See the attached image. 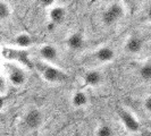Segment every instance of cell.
Wrapping results in <instances>:
<instances>
[{
    "label": "cell",
    "instance_id": "8",
    "mask_svg": "<svg viewBox=\"0 0 151 136\" xmlns=\"http://www.w3.org/2000/svg\"><path fill=\"white\" fill-rule=\"evenodd\" d=\"M116 58V51L110 45H101L93 51V59L102 65L113 62Z\"/></svg>",
    "mask_w": 151,
    "mask_h": 136
},
{
    "label": "cell",
    "instance_id": "1",
    "mask_svg": "<svg viewBox=\"0 0 151 136\" xmlns=\"http://www.w3.org/2000/svg\"><path fill=\"white\" fill-rule=\"evenodd\" d=\"M34 68L37 69L40 77L45 81V83L57 85V84H64L69 79V75L61 68L55 66V64H50L41 59L34 62Z\"/></svg>",
    "mask_w": 151,
    "mask_h": 136
},
{
    "label": "cell",
    "instance_id": "16",
    "mask_svg": "<svg viewBox=\"0 0 151 136\" xmlns=\"http://www.w3.org/2000/svg\"><path fill=\"white\" fill-rule=\"evenodd\" d=\"M137 76L143 82H151V62H144L137 69Z\"/></svg>",
    "mask_w": 151,
    "mask_h": 136
},
{
    "label": "cell",
    "instance_id": "21",
    "mask_svg": "<svg viewBox=\"0 0 151 136\" xmlns=\"http://www.w3.org/2000/svg\"><path fill=\"white\" fill-rule=\"evenodd\" d=\"M6 106V98L4 95H0V110H2Z\"/></svg>",
    "mask_w": 151,
    "mask_h": 136
},
{
    "label": "cell",
    "instance_id": "18",
    "mask_svg": "<svg viewBox=\"0 0 151 136\" xmlns=\"http://www.w3.org/2000/svg\"><path fill=\"white\" fill-rule=\"evenodd\" d=\"M142 108L144 112L151 116V94H147L142 100Z\"/></svg>",
    "mask_w": 151,
    "mask_h": 136
},
{
    "label": "cell",
    "instance_id": "7",
    "mask_svg": "<svg viewBox=\"0 0 151 136\" xmlns=\"http://www.w3.org/2000/svg\"><path fill=\"white\" fill-rule=\"evenodd\" d=\"M82 82L86 87L90 89H97L100 87L105 82V76L99 69H88L82 75Z\"/></svg>",
    "mask_w": 151,
    "mask_h": 136
},
{
    "label": "cell",
    "instance_id": "3",
    "mask_svg": "<svg viewBox=\"0 0 151 136\" xmlns=\"http://www.w3.org/2000/svg\"><path fill=\"white\" fill-rule=\"evenodd\" d=\"M117 117L122 126L129 134H139L142 130V125L134 113L125 107H119L117 109Z\"/></svg>",
    "mask_w": 151,
    "mask_h": 136
},
{
    "label": "cell",
    "instance_id": "2",
    "mask_svg": "<svg viewBox=\"0 0 151 136\" xmlns=\"http://www.w3.org/2000/svg\"><path fill=\"white\" fill-rule=\"evenodd\" d=\"M1 56L9 61L18 64L25 68H33L34 61L31 59L30 51L27 49H19V48H12L6 47L1 50Z\"/></svg>",
    "mask_w": 151,
    "mask_h": 136
},
{
    "label": "cell",
    "instance_id": "11",
    "mask_svg": "<svg viewBox=\"0 0 151 136\" xmlns=\"http://www.w3.org/2000/svg\"><path fill=\"white\" fill-rule=\"evenodd\" d=\"M69 103L74 109H84L90 103L89 94L83 90H75L69 97Z\"/></svg>",
    "mask_w": 151,
    "mask_h": 136
},
{
    "label": "cell",
    "instance_id": "19",
    "mask_svg": "<svg viewBox=\"0 0 151 136\" xmlns=\"http://www.w3.org/2000/svg\"><path fill=\"white\" fill-rule=\"evenodd\" d=\"M8 91V81L7 77L0 75V95H6Z\"/></svg>",
    "mask_w": 151,
    "mask_h": 136
},
{
    "label": "cell",
    "instance_id": "10",
    "mask_svg": "<svg viewBox=\"0 0 151 136\" xmlns=\"http://www.w3.org/2000/svg\"><path fill=\"white\" fill-rule=\"evenodd\" d=\"M38 54L40 59L50 64H55L59 60V50L56 45L50 43L41 44L38 48Z\"/></svg>",
    "mask_w": 151,
    "mask_h": 136
},
{
    "label": "cell",
    "instance_id": "15",
    "mask_svg": "<svg viewBox=\"0 0 151 136\" xmlns=\"http://www.w3.org/2000/svg\"><path fill=\"white\" fill-rule=\"evenodd\" d=\"M94 136H116V133L109 124L101 122L94 128Z\"/></svg>",
    "mask_w": 151,
    "mask_h": 136
},
{
    "label": "cell",
    "instance_id": "12",
    "mask_svg": "<svg viewBox=\"0 0 151 136\" xmlns=\"http://www.w3.org/2000/svg\"><path fill=\"white\" fill-rule=\"evenodd\" d=\"M85 37L82 32H73L65 40V44L70 51H80L85 47Z\"/></svg>",
    "mask_w": 151,
    "mask_h": 136
},
{
    "label": "cell",
    "instance_id": "6",
    "mask_svg": "<svg viewBox=\"0 0 151 136\" xmlns=\"http://www.w3.org/2000/svg\"><path fill=\"white\" fill-rule=\"evenodd\" d=\"M24 125L30 130H37L45 122V115L39 108H31L24 115Z\"/></svg>",
    "mask_w": 151,
    "mask_h": 136
},
{
    "label": "cell",
    "instance_id": "17",
    "mask_svg": "<svg viewBox=\"0 0 151 136\" xmlns=\"http://www.w3.org/2000/svg\"><path fill=\"white\" fill-rule=\"evenodd\" d=\"M10 16H12V8L9 4L4 0H0V22L7 21Z\"/></svg>",
    "mask_w": 151,
    "mask_h": 136
},
{
    "label": "cell",
    "instance_id": "22",
    "mask_svg": "<svg viewBox=\"0 0 151 136\" xmlns=\"http://www.w3.org/2000/svg\"><path fill=\"white\" fill-rule=\"evenodd\" d=\"M56 27H57V25H55V24L51 22H48V24H47V29H48V31H53Z\"/></svg>",
    "mask_w": 151,
    "mask_h": 136
},
{
    "label": "cell",
    "instance_id": "23",
    "mask_svg": "<svg viewBox=\"0 0 151 136\" xmlns=\"http://www.w3.org/2000/svg\"><path fill=\"white\" fill-rule=\"evenodd\" d=\"M145 18H147L148 22H151V6L148 8V10H147V13H145Z\"/></svg>",
    "mask_w": 151,
    "mask_h": 136
},
{
    "label": "cell",
    "instance_id": "4",
    "mask_svg": "<svg viewBox=\"0 0 151 136\" xmlns=\"http://www.w3.org/2000/svg\"><path fill=\"white\" fill-rule=\"evenodd\" d=\"M125 14H126V10H125V7L123 6V4L118 1H114L104 10L101 19L106 26L110 27L121 22L125 17Z\"/></svg>",
    "mask_w": 151,
    "mask_h": 136
},
{
    "label": "cell",
    "instance_id": "13",
    "mask_svg": "<svg viewBox=\"0 0 151 136\" xmlns=\"http://www.w3.org/2000/svg\"><path fill=\"white\" fill-rule=\"evenodd\" d=\"M66 17H67V10L64 6L55 5L51 8H49L48 18H49V22L53 23L55 25H57V26L61 25L65 22Z\"/></svg>",
    "mask_w": 151,
    "mask_h": 136
},
{
    "label": "cell",
    "instance_id": "9",
    "mask_svg": "<svg viewBox=\"0 0 151 136\" xmlns=\"http://www.w3.org/2000/svg\"><path fill=\"white\" fill-rule=\"evenodd\" d=\"M144 49V40L140 35L132 34L125 40L124 43V51L131 54V56H136L143 51Z\"/></svg>",
    "mask_w": 151,
    "mask_h": 136
},
{
    "label": "cell",
    "instance_id": "14",
    "mask_svg": "<svg viewBox=\"0 0 151 136\" xmlns=\"http://www.w3.org/2000/svg\"><path fill=\"white\" fill-rule=\"evenodd\" d=\"M34 44V39L32 38V35H30L29 33H18L17 35H15L14 38V45L16 48H19V49H30Z\"/></svg>",
    "mask_w": 151,
    "mask_h": 136
},
{
    "label": "cell",
    "instance_id": "5",
    "mask_svg": "<svg viewBox=\"0 0 151 136\" xmlns=\"http://www.w3.org/2000/svg\"><path fill=\"white\" fill-rule=\"evenodd\" d=\"M7 81L14 87H23L27 83L29 75L25 67H23L18 64L12 62L7 66Z\"/></svg>",
    "mask_w": 151,
    "mask_h": 136
},
{
    "label": "cell",
    "instance_id": "20",
    "mask_svg": "<svg viewBox=\"0 0 151 136\" xmlns=\"http://www.w3.org/2000/svg\"><path fill=\"white\" fill-rule=\"evenodd\" d=\"M38 1L41 7L48 8V9L56 5V0H38Z\"/></svg>",
    "mask_w": 151,
    "mask_h": 136
},
{
    "label": "cell",
    "instance_id": "24",
    "mask_svg": "<svg viewBox=\"0 0 151 136\" xmlns=\"http://www.w3.org/2000/svg\"><path fill=\"white\" fill-rule=\"evenodd\" d=\"M0 57H1V50H0Z\"/></svg>",
    "mask_w": 151,
    "mask_h": 136
}]
</instances>
